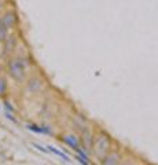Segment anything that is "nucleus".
Instances as JSON below:
<instances>
[{
	"label": "nucleus",
	"mask_w": 158,
	"mask_h": 165,
	"mask_svg": "<svg viewBox=\"0 0 158 165\" xmlns=\"http://www.w3.org/2000/svg\"><path fill=\"white\" fill-rule=\"evenodd\" d=\"M7 92V81L4 78H0V96H3Z\"/></svg>",
	"instance_id": "f8f14e48"
},
{
	"label": "nucleus",
	"mask_w": 158,
	"mask_h": 165,
	"mask_svg": "<svg viewBox=\"0 0 158 165\" xmlns=\"http://www.w3.org/2000/svg\"><path fill=\"white\" fill-rule=\"evenodd\" d=\"M0 7H1V3H0Z\"/></svg>",
	"instance_id": "dca6fc26"
},
{
	"label": "nucleus",
	"mask_w": 158,
	"mask_h": 165,
	"mask_svg": "<svg viewBox=\"0 0 158 165\" xmlns=\"http://www.w3.org/2000/svg\"><path fill=\"white\" fill-rule=\"evenodd\" d=\"M124 160V156L120 150H115V149H111L110 151L103 157V160L101 161V165H121Z\"/></svg>",
	"instance_id": "20e7f679"
},
{
	"label": "nucleus",
	"mask_w": 158,
	"mask_h": 165,
	"mask_svg": "<svg viewBox=\"0 0 158 165\" xmlns=\"http://www.w3.org/2000/svg\"><path fill=\"white\" fill-rule=\"evenodd\" d=\"M47 150H48V153H52V154H55L57 157H59L61 160H63L65 162H70V157L66 154L65 151H62V150H59V149H57L55 146H51V145H48L47 146Z\"/></svg>",
	"instance_id": "6e6552de"
},
{
	"label": "nucleus",
	"mask_w": 158,
	"mask_h": 165,
	"mask_svg": "<svg viewBox=\"0 0 158 165\" xmlns=\"http://www.w3.org/2000/svg\"><path fill=\"white\" fill-rule=\"evenodd\" d=\"M6 117L10 121H13V122H15V124H18V121H17V118L13 116V113H8V112H6Z\"/></svg>",
	"instance_id": "2eb2a0df"
},
{
	"label": "nucleus",
	"mask_w": 158,
	"mask_h": 165,
	"mask_svg": "<svg viewBox=\"0 0 158 165\" xmlns=\"http://www.w3.org/2000/svg\"><path fill=\"white\" fill-rule=\"evenodd\" d=\"M44 87V81L40 77H32L26 81V89L29 94H38Z\"/></svg>",
	"instance_id": "423d86ee"
},
{
	"label": "nucleus",
	"mask_w": 158,
	"mask_h": 165,
	"mask_svg": "<svg viewBox=\"0 0 158 165\" xmlns=\"http://www.w3.org/2000/svg\"><path fill=\"white\" fill-rule=\"evenodd\" d=\"M29 65H30V61L25 57L13 58L8 62V74L15 81H24L29 70Z\"/></svg>",
	"instance_id": "f03ea898"
},
{
	"label": "nucleus",
	"mask_w": 158,
	"mask_h": 165,
	"mask_svg": "<svg viewBox=\"0 0 158 165\" xmlns=\"http://www.w3.org/2000/svg\"><path fill=\"white\" fill-rule=\"evenodd\" d=\"M1 21L6 24L8 29H11V28H14V25L17 24L18 18H17V14L14 13V11H7V13L1 17Z\"/></svg>",
	"instance_id": "0eeeda50"
},
{
	"label": "nucleus",
	"mask_w": 158,
	"mask_h": 165,
	"mask_svg": "<svg viewBox=\"0 0 158 165\" xmlns=\"http://www.w3.org/2000/svg\"><path fill=\"white\" fill-rule=\"evenodd\" d=\"M61 140H62V142L68 147H70V149H72L74 153H77L80 149H82V147H81V142H80V138H78V135L74 133V132L63 133L62 136H61Z\"/></svg>",
	"instance_id": "7ed1b4c3"
},
{
	"label": "nucleus",
	"mask_w": 158,
	"mask_h": 165,
	"mask_svg": "<svg viewBox=\"0 0 158 165\" xmlns=\"http://www.w3.org/2000/svg\"><path fill=\"white\" fill-rule=\"evenodd\" d=\"M32 146L34 147V149H37L38 151L44 153V154H48V150H47V147H44V146H41V145H38V143H32Z\"/></svg>",
	"instance_id": "ddd939ff"
},
{
	"label": "nucleus",
	"mask_w": 158,
	"mask_h": 165,
	"mask_svg": "<svg viewBox=\"0 0 158 165\" xmlns=\"http://www.w3.org/2000/svg\"><path fill=\"white\" fill-rule=\"evenodd\" d=\"M4 43H6V51L10 52V51H13L14 47H15V39L11 37V36H8V37L4 40Z\"/></svg>",
	"instance_id": "9d476101"
},
{
	"label": "nucleus",
	"mask_w": 158,
	"mask_h": 165,
	"mask_svg": "<svg viewBox=\"0 0 158 165\" xmlns=\"http://www.w3.org/2000/svg\"><path fill=\"white\" fill-rule=\"evenodd\" d=\"M26 128L34 133H41V135H44V131H43V127H41V125H37V124H28Z\"/></svg>",
	"instance_id": "9b49d317"
},
{
	"label": "nucleus",
	"mask_w": 158,
	"mask_h": 165,
	"mask_svg": "<svg viewBox=\"0 0 158 165\" xmlns=\"http://www.w3.org/2000/svg\"><path fill=\"white\" fill-rule=\"evenodd\" d=\"M4 108H6V112H8V113H14V112H15V109H14L8 102H4Z\"/></svg>",
	"instance_id": "4468645a"
},
{
	"label": "nucleus",
	"mask_w": 158,
	"mask_h": 165,
	"mask_svg": "<svg viewBox=\"0 0 158 165\" xmlns=\"http://www.w3.org/2000/svg\"><path fill=\"white\" fill-rule=\"evenodd\" d=\"M113 149V140L110 138V135L102 129L95 131L94 133V140H92V146H91V156L94 157L96 161L101 162L103 157L107 154L110 150Z\"/></svg>",
	"instance_id": "f257e3e1"
},
{
	"label": "nucleus",
	"mask_w": 158,
	"mask_h": 165,
	"mask_svg": "<svg viewBox=\"0 0 158 165\" xmlns=\"http://www.w3.org/2000/svg\"><path fill=\"white\" fill-rule=\"evenodd\" d=\"M72 124H73L74 129H76L78 133L81 132V131H84L85 128L91 127L88 118L82 114V113H74V114L72 116Z\"/></svg>",
	"instance_id": "39448f33"
},
{
	"label": "nucleus",
	"mask_w": 158,
	"mask_h": 165,
	"mask_svg": "<svg viewBox=\"0 0 158 165\" xmlns=\"http://www.w3.org/2000/svg\"><path fill=\"white\" fill-rule=\"evenodd\" d=\"M8 28H7V25L1 21V18H0V41H4L7 37H8Z\"/></svg>",
	"instance_id": "1a4fd4ad"
}]
</instances>
